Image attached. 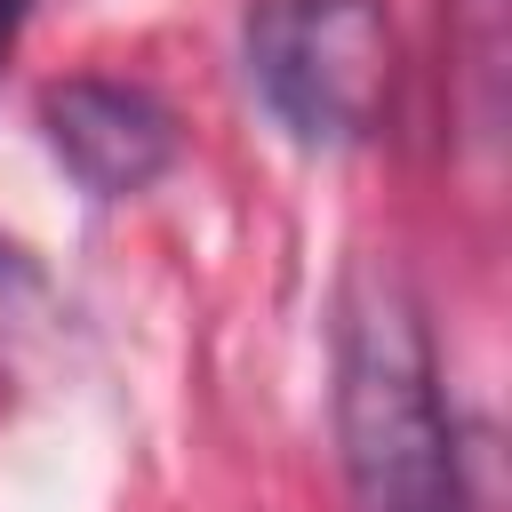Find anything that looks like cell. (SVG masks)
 <instances>
[{
    "mask_svg": "<svg viewBox=\"0 0 512 512\" xmlns=\"http://www.w3.org/2000/svg\"><path fill=\"white\" fill-rule=\"evenodd\" d=\"M336 456L352 512H472L432 328L392 264H352L336 304Z\"/></svg>",
    "mask_w": 512,
    "mask_h": 512,
    "instance_id": "6da1fadb",
    "label": "cell"
},
{
    "mask_svg": "<svg viewBox=\"0 0 512 512\" xmlns=\"http://www.w3.org/2000/svg\"><path fill=\"white\" fill-rule=\"evenodd\" d=\"M248 80L264 112L312 144H368L392 112L400 48L384 0H256L248 8Z\"/></svg>",
    "mask_w": 512,
    "mask_h": 512,
    "instance_id": "7a4b0ae2",
    "label": "cell"
},
{
    "mask_svg": "<svg viewBox=\"0 0 512 512\" xmlns=\"http://www.w3.org/2000/svg\"><path fill=\"white\" fill-rule=\"evenodd\" d=\"M40 128L56 160L72 168L80 192L96 200H136L176 168V120L152 88L128 80H64L40 96Z\"/></svg>",
    "mask_w": 512,
    "mask_h": 512,
    "instance_id": "3957f363",
    "label": "cell"
},
{
    "mask_svg": "<svg viewBox=\"0 0 512 512\" xmlns=\"http://www.w3.org/2000/svg\"><path fill=\"white\" fill-rule=\"evenodd\" d=\"M456 8H464V24H472V32H464V40H472V56H464V72H472V128L488 136V128H496V72H504V64H496V56H504V40H496L504 0H456Z\"/></svg>",
    "mask_w": 512,
    "mask_h": 512,
    "instance_id": "277c9868",
    "label": "cell"
},
{
    "mask_svg": "<svg viewBox=\"0 0 512 512\" xmlns=\"http://www.w3.org/2000/svg\"><path fill=\"white\" fill-rule=\"evenodd\" d=\"M16 24H24V0H0V56H8V40H16Z\"/></svg>",
    "mask_w": 512,
    "mask_h": 512,
    "instance_id": "5b68a950",
    "label": "cell"
},
{
    "mask_svg": "<svg viewBox=\"0 0 512 512\" xmlns=\"http://www.w3.org/2000/svg\"><path fill=\"white\" fill-rule=\"evenodd\" d=\"M8 288H24V272H16V256L0 248V312H8Z\"/></svg>",
    "mask_w": 512,
    "mask_h": 512,
    "instance_id": "8992f818",
    "label": "cell"
}]
</instances>
